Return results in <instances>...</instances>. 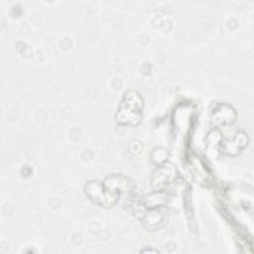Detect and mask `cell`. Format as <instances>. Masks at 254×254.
Segmentation results:
<instances>
[{
    "label": "cell",
    "instance_id": "7",
    "mask_svg": "<svg viewBox=\"0 0 254 254\" xmlns=\"http://www.w3.org/2000/svg\"><path fill=\"white\" fill-rule=\"evenodd\" d=\"M168 213L163 207H153L142 217V223L145 228L149 230H155L162 227L168 220Z\"/></svg>",
    "mask_w": 254,
    "mask_h": 254
},
{
    "label": "cell",
    "instance_id": "8",
    "mask_svg": "<svg viewBox=\"0 0 254 254\" xmlns=\"http://www.w3.org/2000/svg\"><path fill=\"white\" fill-rule=\"evenodd\" d=\"M221 141L222 136L219 130L213 129L208 133L207 137L205 138V149L207 155L210 158H216L218 150L220 148Z\"/></svg>",
    "mask_w": 254,
    "mask_h": 254
},
{
    "label": "cell",
    "instance_id": "10",
    "mask_svg": "<svg viewBox=\"0 0 254 254\" xmlns=\"http://www.w3.org/2000/svg\"><path fill=\"white\" fill-rule=\"evenodd\" d=\"M141 253H156V254H158L159 251L155 250V249H152V248H146V249L141 250Z\"/></svg>",
    "mask_w": 254,
    "mask_h": 254
},
{
    "label": "cell",
    "instance_id": "3",
    "mask_svg": "<svg viewBox=\"0 0 254 254\" xmlns=\"http://www.w3.org/2000/svg\"><path fill=\"white\" fill-rule=\"evenodd\" d=\"M210 118L215 126L231 125L236 120V112L232 106L226 103H217L211 110Z\"/></svg>",
    "mask_w": 254,
    "mask_h": 254
},
{
    "label": "cell",
    "instance_id": "9",
    "mask_svg": "<svg viewBox=\"0 0 254 254\" xmlns=\"http://www.w3.org/2000/svg\"><path fill=\"white\" fill-rule=\"evenodd\" d=\"M168 152L166 149L164 148H157L153 151L152 153V160L154 163H156L157 165H162L164 163L167 162V159H168Z\"/></svg>",
    "mask_w": 254,
    "mask_h": 254
},
{
    "label": "cell",
    "instance_id": "5",
    "mask_svg": "<svg viewBox=\"0 0 254 254\" xmlns=\"http://www.w3.org/2000/svg\"><path fill=\"white\" fill-rule=\"evenodd\" d=\"M248 136L245 132H238L234 136L221 141V152L228 156H236L248 145Z\"/></svg>",
    "mask_w": 254,
    "mask_h": 254
},
{
    "label": "cell",
    "instance_id": "4",
    "mask_svg": "<svg viewBox=\"0 0 254 254\" xmlns=\"http://www.w3.org/2000/svg\"><path fill=\"white\" fill-rule=\"evenodd\" d=\"M177 175V170L174 165L170 163H164L160 165L153 173L151 182L154 188L162 189L172 183Z\"/></svg>",
    "mask_w": 254,
    "mask_h": 254
},
{
    "label": "cell",
    "instance_id": "1",
    "mask_svg": "<svg viewBox=\"0 0 254 254\" xmlns=\"http://www.w3.org/2000/svg\"><path fill=\"white\" fill-rule=\"evenodd\" d=\"M143 99L138 92L134 90L126 91L115 114L116 122L120 125H138L143 116Z\"/></svg>",
    "mask_w": 254,
    "mask_h": 254
},
{
    "label": "cell",
    "instance_id": "2",
    "mask_svg": "<svg viewBox=\"0 0 254 254\" xmlns=\"http://www.w3.org/2000/svg\"><path fill=\"white\" fill-rule=\"evenodd\" d=\"M84 192L94 204L104 208L114 206L120 197V193L110 190L104 186L103 182L97 180L86 183L84 186Z\"/></svg>",
    "mask_w": 254,
    "mask_h": 254
},
{
    "label": "cell",
    "instance_id": "6",
    "mask_svg": "<svg viewBox=\"0 0 254 254\" xmlns=\"http://www.w3.org/2000/svg\"><path fill=\"white\" fill-rule=\"evenodd\" d=\"M103 184L110 190L114 192H118L120 194L122 191L129 192L134 189V184L129 178L123 175H118V174L107 176L104 179Z\"/></svg>",
    "mask_w": 254,
    "mask_h": 254
}]
</instances>
